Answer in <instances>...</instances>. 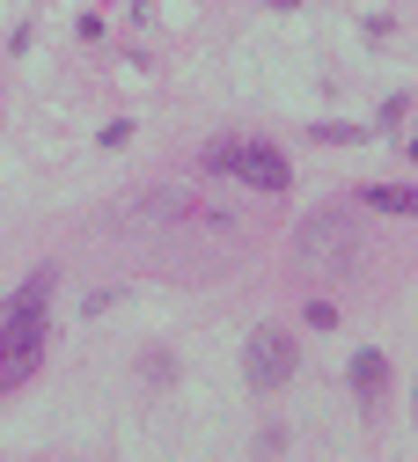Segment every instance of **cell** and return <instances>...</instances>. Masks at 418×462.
<instances>
[{"label": "cell", "mask_w": 418, "mask_h": 462, "mask_svg": "<svg viewBox=\"0 0 418 462\" xmlns=\"http://www.w3.org/2000/svg\"><path fill=\"white\" fill-rule=\"evenodd\" d=\"M44 301H51V272H37L0 316V389H23L44 360Z\"/></svg>", "instance_id": "1"}, {"label": "cell", "mask_w": 418, "mask_h": 462, "mask_svg": "<svg viewBox=\"0 0 418 462\" xmlns=\"http://www.w3.org/2000/svg\"><path fill=\"white\" fill-rule=\"evenodd\" d=\"M206 169H220V177L250 184V191H286V184H293L286 154L265 147V140H213V147H206Z\"/></svg>", "instance_id": "2"}, {"label": "cell", "mask_w": 418, "mask_h": 462, "mask_svg": "<svg viewBox=\"0 0 418 462\" xmlns=\"http://www.w3.org/2000/svg\"><path fill=\"white\" fill-rule=\"evenodd\" d=\"M243 367H250V382H257V389H286V382H293V367H302V353H293V330H279V323L250 330Z\"/></svg>", "instance_id": "3"}, {"label": "cell", "mask_w": 418, "mask_h": 462, "mask_svg": "<svg viewBox=\"0 0 418 462\" xmlns=\"http://www.w3.org/2000/svg\"><path fill=\"white\" fill-rule=\"evenodd\" d=\"M352 382H360V396L375 403V396H382V382H389V360H382V353H360V360H352Z\"/></svg>", "instance_id": "4"}, {"label": "cell", "mask_w": 418, "mask_h": 462, "mask_svg": "<svg viewBox=\"0 0 418 462\" xmlns=\"http://www.w3.org/2000/svg\"><path fill=\"white\" fill-rule=\"evenodd\" d=\"M367 206H382V213H411L418 199H411L404 184H367Z\"/></svg>", "instance_id": "5"}]
</instances>
